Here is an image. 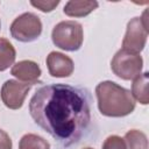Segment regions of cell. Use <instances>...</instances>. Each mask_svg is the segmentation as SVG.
Segmentation results:
<instances>
[{
	"instance_id": "cell-2",
	"label": "cell",
	"mask_w": 149,
	"mask_h": 149,
	"mask_svg": "<svg viewBox=\"0 0 149 149\" xmlns=\"http://www.w3.org/2000/svg\"><path fill=\"white\" fill-rule=\"evenodd\" d=\"M95 95L99 112L109 118H122L135 109V100L129 90L112 80H105L97 85Z\"/></svg>"
},
{
	"instance_id": "cell-4",
	"label": "cell",
	"mask_w": 149,
	"mask_h": 149,
	"mask_svg": "<svg viewBox=\"0 0 149 149\" xmlns=\"http://www.w3.org/2000/svg\"><path fill=\"white\" fill-rule=\"evenodd\" d=\"M142 68L143 59L141 55L123 49L118 50L111 61L113 73L123 80H132L139 77L142 72Z\"/></svg>"
},
{
	"instance_id": "cell-7",
	"label": "cell",
	"mask_w": 149,
	"mask_h": 149,
	"mask_svg": "<svg viewBox=\"0 0 149 149\" xmlns=\"http://www.w3.org/2000/svg\"><path fill=\"white\" fill-rule=\"evenodd\" d=\"M31 85L19 80H6L0 90V97L3 105L9 109H19L22 107L24 99L30 91Z\"/></svg>"
},
{
	"instance_id": "cell-1",
	"label": "cell",
	"mask_w": 149,
	"mask_h": 149,
	"mask_svg": "<svg viewBox=\"0 0 149 149\" xmlns=\"http://www.w3.org/2000/svg\"><path fill=\"white\" fill-rule=\"evenodd\" d=\"M34 122L63 148L78 143L91 125L87 90L68 84H47L36 90L29 101Z\"/></svg>"
},
{
	"instance_id": "cell-13",
	"label": "cell",
	"mask_w": 149,
	"mask_h": 149,
	"mask_svg": "<svg viewBox=\"0 0 149 149\" xmlns=\"http://www.w3.org/2000/svg\"><path fill=\"white\" fill-rule=\"evenodd\" d=\"M125 143L127 149H148L147 135L139 129H130L125 134Z\"/></svg>"
},
{
	"instance_id": "cell-6",
	"label": "cell",
	"mask_w": 149,
	"mask_h": 149,
	"mask_svg": "<svg viewBox=\"0 0 149 149\" xmlns=\"http://www.w3.org/2000/svg\"><path fill=\"white\" fill-rule=\"evenodd\" d=\"M149 30L143 26L141 17L136 16L133 17L128 23L126 28V34L122 40V48L123 50L140 54L147 43Z\"/></svg>"
},
{
	"instance_id": "cell-5",
	"label": "cell",
	"mask_w": 149,
	"mask_h": 149,
	"mask_svg": "<svg viewBox=\"0 0 149 149\" xmlns=\"http://www.w3.org/2000/svg\"><path fill=\"white\" fill-rule=\"evenodd\" d=\"M12 37L20 42H33L40 37L42 33L41 19L30 12L23 13L14 19L9 27Z\"/></svg>"
},
{
	"instance_id": "cell-14",
	"label": "cell",
	"mask_w": 149,
	"mask_h": 149,
	"mask_svg": "<svg viewBox=\"0 0 149 149\" xmlns=\"http://www.w3.org/2000/svg\"><path fill=\"white\" fill-rule=\"evenodd\" d=\"M19 149H50V144L44 137L29 133L21 137Z\"/></svg>"
},
{
	"instance_id": "cell-3",
	"label": "cell",
	"mask_w": 149,
	"mask_h": 149,
	"mask_svg": "<svg viewBox=\"0 0 149 149\" xmlns=\"http://www.w3.org/2000/svg\"><path fill=\"white\" fill-rule=\"evenodd\" d=\"M52 43L65 51H77L84 41L83 26L73 20L58 22L51 31Z\"/></svg>"
},
{
	"instance_id": "cell-9",
	"label": "cell",
	"mask_w": 149,
	"mask_h": 149,
	"mask_svg": "<svg viewBox=\"0 0 149 149\" xmlns=\"http://www.w3.org/2000/svg\"><path fill=\"white\" fill-rule=\"evenodd\" d=\"M10 73H12V76L17 78V80H21L22 83L34 85V84L38 83L42 71H41L40 65L36 62L24 59V61H20L17 63H15L12 66Z\"/></svg>"
},
{
	"instance_id": "cell-17",
	"label": "cell",
	"mask_w": 149,
	"mask_h": 149,
	"mask_svg": "<svg viewBox=\"0 0 149 149\" xmlns=\"http://www.w3.org/2000/svg\"><path fill=\"white\" fill-rule=\"evenodd\" d=\"M13 143L9 135L3 130L0 129V149H12Z\"/></svg>"
},
{
	"instance_id": "cell-8",
	"label": "cell",
	"mask_w": 149,
	"mask_h": 149,
	"mask_svg": "<svg viewBox=\"0 0 149 149\" xmlns=\"http://www.w3.org/2000/svg\"><path fill=\"white\" fill-rule=\"evenodd\" d=\"M45 62H47L49 74L51 77L65 78V77H70L73 73V70H74L73 61L69 56L62 52L51 51L47 56Z\"/></svg>"
},
{
	"instance_id": "cell-19",
	"label": "cell",
	"mask_w": 149,
	"mask_h": 149,
	"mask_svg": "<svg viewBox=\"0 0 149 149\" xmlns=\"http://www.w3.org/2000/svg\"><path fill=\"white\" fill-rule=\"evenodd\" d=\"M0 28H1V22H0Z\"/></svg>"
},
{
	"instance_id": "cell-11",
	"label": "cell",
	"mask_w": 149,
	"mask_h": 149,
	"mask_svg": "<svg viewBox=\"0 0 149 149\" xmlns=\"http://www.w3.org/2000/svg\"><path fill=\"white\" fill-rule=\"evenodd\" d=\"M132 95L134 100L139 101L142 105L149 104V93H148V72L141 73L136 77L132 84Z\"/></svg>"
},
{
	"instance_id": "cell-15",
	"label": "cell",
	"mask_w": 149,
	"mask_h": 149,
	"mask_svg": "<svg viewBox=\"0 0 149 149\" xmlns=\"http://www.w3.org/2000/svg\"><path fill=\"white\" fill-rule=\"evenodd\" d=\"M102 149H127V148L125 140L122 137L118 135H111L104 141Z\"/></svg>"
},
{
	"instance_id": "cell-18",
	"label": "cell",
	"mask_w": 149,
	"mask_h": 149,
	"mask_svg": "<svg viewBox=\"0 0 149 149\" xmlns=\"http://www.w3.org/2000/svg\"><path fill=\"white\" fill-rule=\"evenodd\" d=\"M83 149H93V148H91V147H86V148H83Z\"/></svg>"
},
{
	"instance_id": "cell-16",
	"label": "cell",
	"mask_w": 149,
	"mask_h": 149,
	"mask_svg": "<svg viewBox=\"0 0 149 149\" xmlns=\"http://www.w3.org/2000/svg\"><path fill=\"white\" fill-rule=\"evenodd\" d=\"M30 5L34 6L35 8L40 9L43 13H50V12H52L59 5V0H55V1L37 0V1H30Z\"/></svg>"
},
{
	"instance_id": "cell-10",
	"label": "cell",
	"mask_w": 149,
	"mask_h": 149,
	"mask_svg": "<svg viewBox=\"0 0 149 149\" xmlns=\"http://www.w3.org/2000/svg\"><path fill=\"white\" fill-rule=\"evenodd\" d=\"M99 6L98 1L86 0H70L65 3L63 12L70 17H84L97 9Z\"/></svg>"
},
{
	"instance_id": "cell-12",
	"label": "cell",
	"mask_w": 149,
	"mask_h": 149,
	"mask_svg": "<svg viewBox=\"0 0 149 149\" xmlns=\"http://www.w3.org/2000/svg\"><path fill=\"white\" fill-rule=\"evenodd\" d=\"M16 58V51L13 44L3 37H0V71L7 70L14 64Z\"/></svg>"
}]
</instances>
